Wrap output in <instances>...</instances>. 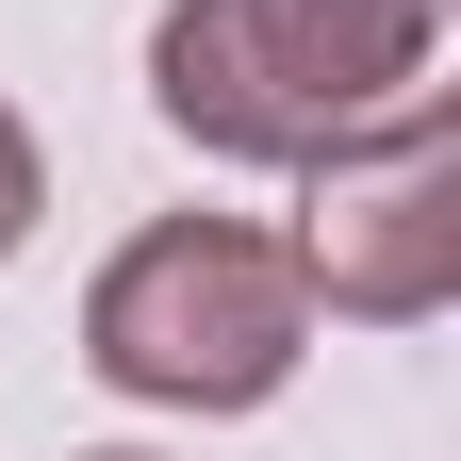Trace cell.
<instances>
[{
    "label": "cell",
    "instance_id": "obj_1",
    "mask_svg": "<svg viewBox=\"0 0 461 461\" xmlns=\"http://www.w3.org/2000/svg\"><path fill=\"white\" fill-rule=\"evenodd\" d=\"M429 50H445V0H165L149 115L198 165H313L412 99Z\"/></svg>",
    "mask_w": 461,
    "mask_h": 461
},
{
    "label": "cell",
    "instance_id": "obj_2",
    "mask_svg": "<svg viewBox=\"0 0 461 461\" xmlns=\"http://www.w3.org/2000/svg\"><path fill=\"white\" fill-rule=\"evenodd\" d=\"M83 363L132 412H264L313 363V280L248 214H149L83 280Z\"/></svg>",
    "mask_w": 461,
    "mask_h": 461
},
{
    "label": "cell",
    "instance_id": "obj_4",
    "mask_svg": "<svg viewBox=\"0 0 461 461\" xmlns=\"http://www.w3.org/2000/svg\"><path fill=\"white\" fill-rule=\"evenodd\" d=\"M33 214H50V149H33V115L0 99V264L33 248Z\"/></svg>",
    "mask_w": 461,
    "mask_h": 461
},
{
    "label": "cell",
    "instance_id": "obj_5",
    "mask_svg": "<svg viewBox=\"0 0 461 461\" xmlns=\"http://www.w3.org/2000/svg\"><path fill=\"white\" fill-rule=\"evenodd\" d=\"M99 461H149V445H99Z\"/></svg>",
    "mask_w": 461,
    "mask_h": 461
},
{
    "label": "cell",
    "instance_id": "obj_3",
    "mask_svg": "<svg viewBox=\"0 0 461 461\" xmlns=\"http://www.w3.org/2000/svg\"><path fill=\"white\" fill-rule=\"evenodd\" d=\"M297 280H313V313H363V330H429L461 297V115L445 83H412L395 115H363L346 149L297 165Z\"/></svg>",
    "mask_w": 461,
    "mask_h": 461
}]
</instances>
